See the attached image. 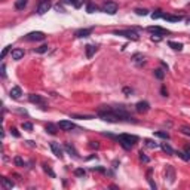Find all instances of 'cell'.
<instances>
[{
  "label": "cell",
  "mask_w": 190,
  "mask_h": 190,
  "mask_svg": "<svg viewBox=\"0 0 190 190\" xmlns=\"http://www.w3.org/2000/svg\"><path fill=\"white\" fill-rule=\"evenodd\" d=\"M98 117L104 120V122H111V123H117V122H132L137 123V120L134 119V116L129 113L128 110L125 109V106H116V107H111V106H101L98 111H97Z\"/></svg>",
  "instance_id": "1"
},
{
  "label": "cell",
  "mask_w": 190,
  "mask_h": 190,
  "mask_svg": "<svg viewBox=\"0 0 190 190\" xmlns=\"http://www.w3.org/2000/svg\"><path fill=\"white\" fill-rule=\"evenodd\" d=\"M116 138H117V141L120 142V146H122L125 150L132 149V147L137 144V141H138V137L129 135V134H120V135H117Z\"/></svg>",
  "instance_id": "2"
},
{
  "label": "cell",
  "mask_w": 190,
  "mask_h": 190,
  "mask_svg": "<svg viewBox=\"0 0 190 190\" xmlns=\"http://www.w3.org/2000/svg\"><path fill=\"white\" fill-rule=\"evenodd\" d=\"M115 34L116 36L126 37V39H129V40H138V39H140L138 33L134 31V30H117V31H115Z\"/></svg>",
  "instance_id": "3"
},
{
  "label": "cell",
  "mask_w": 190,
  "mask_h": 190,
  "mask_svg": "<svg viewBox=\"0 0 190 190\" xmlns=\"http://www.w3.org/2000/svg\"><path fill=\"white\" fill-rule=\"evenodd\" d=\"M45 33L43 31H31V33H28L24 36V39L28 42H40V40H45Z\"/></svg>",
  "instance_id": "4"
},
{
  "label": "cell",
  "mask_w": 190,
  "mask_h": 190,
  "mask_svg": "<svg viewBox=\"0 0 190 190\" xmlns=\"http://www.w3.org/2000/svg\"><path fill=\"white\" fill-rule=\"evenodd\" d=\"M101 9H102V12H106V14L115 15L116 12H117V9H119V6H117L116 2H106V3L102 5Z\"/></svg>",
  "instance_id": "5"
},
{
  "label": "cell",
  "mask_w": 190,
  "mask_h": 190,
  "mask_svg": "<svg viewBox=\"0 0 190 190\" xmlns=\"http://www.w3.org/2000/svg\"><path fill=\"white\" fill-rule=\"evenodd\" d=\"M49 9H51V0H39V5H37V14L43 15V14H46Z\"/></svg>",
  "instance_id": "6"
},
{
  "label": "cell",
  "mask_w": 190,
  "mask_h": 190,
  "mask_svg": "<svg viewBox=\"0 0 190 190\" xmlns=\"http://www.w3.org/2000/svg\"><path fill=\"white\" fill-rule=\"evenodd\" d=\"M28 100H30V102H33V104H39V106H42L43 109H45V106H46V102H45V100H43L42 95L30 94L28 95Z\"/></svg>",
  "instance_id": "7"
},
{
  "label": "cell",
  "mask_w": 190,
  "mask_h": 190,
  "mask_svg": "<svg viewBox=\"0 0 190 190\" xmlns=\"http://www.w3.org/2000/svg\"><path fill=\"white\" fill-rule=\"evenodd\" d=\"M58 128L62 129V131H71V129L76 128V125L71 120H60L58 123Z\"/></svg>",
  "instance_id": "8"
},
{
  "label": "cell",
  "mask_w": 190,
  "mask_h": 190,
  "mask_svg": "<svg viewBox=\"0 0 190 190\" xmlns=\"http://www.w3.org/2000/svg\"><path fill=\"white\" fill-rule=\"evenodd\" d=\"M132 62L135 64L137 67H141V66L146 64V58H144L142 54H134L132 55Z\"/></svg>",
  "instance_id": "9"
},
{
  "label": "cell",
  "mask_w": 190,
  "mask_h": 190,
  "mask_svg": "<svg viewBox=\"0 0 190 190\" xmlns=\"http://www.w3.org/2000/svg\"><path fill=\"white\" fill-rule=\"evenodd\" d=\"M150 109V104L147 101H140L135 104V110L138 113H146V111H149Z\"/></svg>",
  "instance_id": "10"
},
{
  "label": "cell",
  "mask_w": 190,
  "mask_h": 190,
  "mask_svg": "<svg viewBox=\"0 0 190 190\" xmlns=\"http://www.w3.org/2000/svg\"><path fill=\"white\" fill-rule=\"evenodd\" d=\"M150 33H153V34H161V36H165V34H170V31L168 30H165V28L162 27H157V25H152V27L147 28Z\"/></svg>",
  "instance_id": "11"
},
{
  "label": "cell",
  "mask_w": 190,
  "mask_h": 190,
  "mask_svg": "<svg viewBox=\"0 0 190 190\" xmlns=\"http://www.w3.org/2000/svg\"><path fill=\"white\" fill-rule=\"evenodd\" d=\"M51 150H52V153H54L57 157H62V149L60 147V144L58 142H51Z\"/></svg>",
  "instance_id": "12"
},
{
  "label": "cell",
  "mask_w": 190,
  "mask_h": 190,
  "mask_svg": "<svg viewBox=\"0 0 190 190\" xmlns=\"http://www.w3.org/2000/svg\"><path fill=\"white\" fill-rule=\"evenodd\" d=\"M92 30L94 28H80V30H77L75 33L76 37H88V36H91V33H92Z\"/></svg>",
  "instance_id": "13"
},
{
  "label": "cell",
  "mask_w": 190,
  "mask_h": 190,
  "mask_svg": "<svg viewBox=\"0 0 190 190\" xmlns=\"http://www.w3.org/2000/svg\"><path fill=\"white\" fill-rule=\"evenodd\" d=\"M166 178H168L170 183L175 181V171H174V168L171 165H166Z\"/></svg>",
  "instance_id": "14"
},
{
  "label": "cell",
  "mask_w": 190,
  "mask_h": 190,
  "mask_svg": "<svg viewBox=\"0 0 190 190\" xmlns=\"http://www.w3.org/2000/svg\"><path fill=\"white\" fill-rule=\"evenodd\" d=\"M24 57V49H21V48H15V49H12V60H15V61H18V60H21Z\"/></svg>",
  "instance_id": "15"
},
{
  "label": "cell",
  "mask_w": 190,
  "mask_h": 190,
  "mask_svg": "<svg viewBox=\"0 0 190 190\" xmlns=\"http://www.w3.org/2000/svg\"><path fill=\"white\" fill-rule=\"evenodd\" d=\"M9 95H11V98H14V100H18V98H21V95H22V91H21L20 86H14V88L11 89Z\"/></svg>",
  "instance_id": "16"
},
{
  "label": "cell",
  "mask_w": 190,
  "mask_h": 190,
  "mask_svg": "<svg viewBox=\"0 0 190 190\" xmlns=\"http://www.w3.org/2000/svg\"><path fill=\"white\" fill-rule=\"evenodd\" d=\"M165 21H170V22H178V21L183 20L181 15H163L162 16Z\"/></svg>",
  "instance_id": "17"
},
{
  "label": "cell",
  "mask_w": 190,
  "mask_h": 190,
  "mask_svg": "<svg viewBox=\"0 0 190 190\" xmlns=\"http://www.w3.org/2000/svg\"><path fill=\"white\" fill-rule=\"evenodd\" d=\"M85 51H86V58H92L94 54L97 52V46H94V45H86Z\"/></svg>",
  "instance_id": "18"
},
{
  "label": "cell",
  "mask_w": 190,
  "mask_h": 190,
  "mask_svg": "<svg viewBox=\"0 0 190 190\" xmlns=\"http://www.w3.org/2000/svg\"><path fill=\"white\" fill-rule=\"evenodd\" d=\"M64 150L67 152V153H70L71 156H75V157H79V155H77V152H76V149L71 146V144H68V142H66L64 144Z\"/></svg>",
  "instance_id": "19"
},
{
  "label": "cell",
  "mask_w": 190,
  "mask_h": 190,
  "mask_svg": "<svg viewBox=\"0 0 190 190\" xmlns=\"http://www.w3.org/2000/svg\"><path fill=\"white\" fill-rule=\"evenodd\" d=\"M161 147H162V150L166 153V155H175V150L172 149L168 142H162V144H161Z\"/></svg>",
  "instance_id": "20"
},
{
  "label": "cell",
  "mask_w": 190,
  "mask_h": 190,
  "mask_svg": "<svg viewBox=\"0 0 190 190\" xmlns=\"http://www.w3.org/2000/svg\"><path fill=\"white\" fill-rule=\"evenodd\" d=\"M71 119H80V120H89V119H95L92 115H70Z\"/></svg>",
  "instance_id": "21"
},
{
  "label": "cell",
  "mask_w": 190,
  "mask_h": 190,
  "mask_svg": "<svg viewBox=\"0 0 190 190\" xmlns=\"http://www.w3.org/2000/svg\"><path fill=\"white\" fill-rule=\"evenodd\" d=\"M2 184H3L6 189H14L15 187V183L12 180H9L7 177H3V178H2Z\"/></svg>",
  "instance_id": "22"
},
{
  "label": "cell",
  "mask_w": 190,
  "mask_h": 190,
  "mask_svg": "<svg viewBox=\"0 0 190 190\" xmlns=\"http://www.w3.org/2000/svg\"><path fill=\"white\" fill-rule=\"evenodd\" d=\"M62 3L66 5H73L75 7H80L83 5V0H62Z\"/></svg>",
  "instance_id": "23"
},
{
  "label": "cell",
  "mask_w": 190,
  "mask_h": 190,
  "mask_svg": "<svg viewBox=\"0 0 190 190\" xmlns=\"http://www.w3.org/2000/svg\"><path fill=\"white\" fill-rule=\"evenodd\" d=\"M168 46L172 48L174 51H181V49H183V43H178V42L170 40V42H168Z\"/></svg>",
  "instance_id": "24"
},
{
  "label": "cell",
  "mask_w": 190,
  "mask_h": 190,
  "mask_svg": "<svg viewBox=\"0 0 190 190\" xmlns=\"http://www.w3.org/2000/svg\"><path fill=\"white\" fill-rule=\"evenodd\" d=\"M27 3H28V0H16V2H15V7H16L18 11H22L24 7L27 6Z\"/></svg>",
  "instance_id": "25"
},
{
  "label": "cell",
  "mask_w": 190,
  "mask_h": 190,
  "mask_svg": "<svg viewBox=\"0 0 190 190\" xmlns=\"http://www.w3.org/2000/svg\"><path fill=\"white\" fill-rule=\"evenodd\" d=\"M153 75H155V77H156V79L162 80L163 77H165V71H163L162 68H156V70L153 71Z\"/></svg>",
  "instance_id": "26"
},
{
  "label": "cell",
  "mask_w": 190,
  "mask_h": 190,
  "mask_svg": "<svg viewBox=\"0 0 190 190\" xmlns=\"http://www.w3.org/2000/svg\"><path fill=\"white\" fill-rule=\"evenodd\" d=\"M155 137H159V138H163V140H170V134L166 131H157V132H155Z\"/></svg>",
  "instance_id": "27"
},
{
  "label": "cell",
  "mask_w": 190,
  "mask_h": 190,
  "mask_svg": "<svg viewBox=\"0 0 190 190\" xmlns=\"http://www.w3.org/2000/svg\"><path fill=\"white\" fill-rule=\"evenodd\" d=\"M42 166H43V171H45L46 174H49V177H52V178H55V172H54L52 170H51V166H49L48 163H43Z\"/></svg>",
  "instance_id": "28"
},
{
  "label": "cell",
  "mask_w": 190,
  "mask_h": 190,
  "mask_svg": "<svg viewBox=\"0 0 190 190\" xmlns=\"http://www.w3.org/2000/svg\"><path fill=\"white\" fill-rule=\"evenodd\" d=\"M144 144H146L149 149H156L157 147V142H155L153 140H150V138H146V140H144Z\"/></svg>",
  "instance_id": "29"
},
{
  "label": "cell",
  "mask_w": 190,
  "mask_h": 190,
  "mask_svg": "<svg viewBox=\"0 0 190 190\" xmlns=\"http://www.w3.org/2000/svg\"><path fill=\"white\" fill-rule=\"evenodd\" d=\"M46 132H49V134L55 135V134H57V126H55L54 123H48V125H46Z\"/></svg>",
  "instance_id": "30"
},
{
  "label": "cell",
  "mask_w": 190,
  "mask_h": 190,
  "mask_svg": "<svg viewBox=\"0 0 190 190\" xmlns=\"http://www.w3.org/2000/svg\"><path fill=\"white\" fill-rule=\"evenodd\" d=\"M97 11H98V6H95L94 3H88V5H86V12H88V14H94Z\"/></svg>",
  "instance_id": "31"
},
{
  "label": "cell",
  "mask_w": 190,
  "mask_h": 190,
  "mask_svg": "<svg viewBox=\"0 0 190 190\" xmlns=\"http://www.w3.org/2000/svg\"><path fill=\"white\" fill-rule=\"evenodd\" d=\"M147 181H149V184H150V187H152V189L156 190V184H155V181L152 180V170H149V172H147Z\"/></svg>",
  "instance_id": "32"
},
{
  "label": "cell",
  "mask_w": 190,
  "mask_h": 190,
  "mask_svg": "<svg viewBox=\"0 0 190 190\" xmlns=\"http://www.w3.org/2000/svg\"><path fill=\"white\" fill-rule=\"evenodd\" d=\"M14 163L16 165V166H25V162H24V161H22V157H20V156H15Z\"/></svg>",
  "instance_id": "33"
},
{
  "label": "cell",
  "mask_w": 190,
  "mask_h": 190,
  "mask_svg": "<svg viewBox=\"0 0 190 190\" xmlns=\"http://www.w3.org/2000/svg\"><path fill=\"white\" fill-rule=\"evenodd\" d=\"M21 126H22V129H24V131H33V123H31V122H22V125H21Z\"/></svg>",
  "instance_id": "34"
},
{
  "label": "cell",
  "mask_w": 190,
  "mask_h": 190,
  "mask_svg": "<svg viewBox=\"0 0 190 190\" xmlns=\"http://www.w3.org/2000/svg\"><path fill=\"white\" fill-rule=\"evenodd\" d=\"M48 45H42V46H39V48H36V52L37 54H45V52H48Z\"/></svg>",
  "instance_id": "35"
},
{
  "label": "cell",
  "mask_w": 190,
  "mask_h": 190,
  "mask_svg": "<svg viewBox=\"0 0 190 190\" xmlns=\"http://www.w3.org/2000/svg\"><path fill=\"white\" fill-rule=\"evenodd\" d=\"M180 131H181V134L190 137V126H187V125H183V126L180 128Z\"/></svg>",
  "instance_id": "36"
},
{
  "label": "cell",
  "mask_w": 190,
  "mask_h": 190,
  "mask_svg": "<svg viewBox=\"0 0 190 190\" xmlns=\"http://www.w3.org/2000/svg\"><path fill=\"white\" fill-rule=\"evenodd\" d=\"M75 175L76 177H85L86 175V171L83 170V168H77V170H75Z\"/></svg>",
  "instance_id": "37"
},
{
  "label": "cell",
  "mask_w": 190,
  "mask_h": 190,
  "mask_svg": "<svg viewBox=\"0 0 190 190\" xmlns=\"http://www.w3.org/2000/svg\"><path fill=\"white\" fill-rule=\"evenodd\" d=\"M11 45H7V46H5L3 48V51H2V55H0V58H2V60H3V58H5V57H6L7 55V52H9V51H11Z\"/></svg>",
  "instance_id": "38"
},
{
  "label": "cell",
  "mask_w": 190,
  "mask_h": 190,
  "mask_svg": "<svg viewBox=\"0 0 190 190\" xmlns=\"http://www.w3.org/2000/svg\"><path fill=\"white\" fill-rule=\"evenodd\" d=\"M135 14L140 15V16H146V15L149 14V11L147 9H135Z\"/></svg>",
  "instance_id": "39"
},
{
  "label": "cell",
  "mask_w": 190,
  "mask_h": 190,
  "mask_svg": "<svg viewBox=\"0 0 190 190\" xmlns=\"http://www.w3.org/2000/svg\"><path fill=\"white\" fill-rule=\"evenodd\" d=\"M162 16H163L162 11H156V12H153V14H152V18H153V20H157V18H162Z\"/></svg>",
  "instance_id": "40"
},
{
  "label": "cell",
  "mask_w": 190,
  "mask_h": 190,
  "mask_svg": "<svg viewBox=\"0 0 190 190\" xmlns=\"http://www.w3.org/2000/svg\"><path fill=\"white\" fill-rule=\"evenodd\" d=\"M140 161H141V162H144V163H149V162H150V159H149L147 156H146V155H144L142 152H140Z\"/></svg>",
  "instance_id": "41"
},
{
  "label": "cell",
  "mask_w": 190,
  "mask_h": 190,
  "mask_svg": "<svg viewBox=\"0 0 190 190\" xmlns=\"http://www.w3.org/2000/svg\"><path fill=\"white\" fill-rule=\"evenodd\" d=\"M11 134H12L14 137H16V138H20V137H21V134L18 132V129H16V128H11Z\"/></svg>",
  "instance_id": "42"
},
{
  "label": "cell",
  "mask_w": 190,
  "mask_h": 190,
  "mask_svg": "<svg viewBox=\"0 0 190 190\" xmlns=\"http://www.w3.org/2000/svg\"><path fill=\"white\" fill-rule=\"evenodd\" d=\"M177 155H178V156L181 157V159H183V161H190L189 157H187V155H186V153H184V152H177Z\"/></svg>",
  "instance_id": "43"
},
{
  "label": "cell",
  "mask_w": 190,
  "mask_h": 190,
  "mask_svg": "<svg viewBox=\"0 0 190 190\" xmlns=\"http://www.w3.org/2000/svg\"><path fill=\"white\" fill-rule=\"evenodd\" d=\"M184 153H186L187 157L190 159V144H186V146H184Z\"/></svg>",
  "instance_id": "44"
},
{
  "label": "cell",
  "mask_w": 190,
  "mask_h": 190,
  "mask_svg": "<svg viewBox=\"0 0 190 190\" xmlns=\"http://www.w3.org/2000/svg\"><path fill=\"white\" fill-rule=\"evenodd\" d=\"M89 147H91V149H98V147H100V144H98L97 141H91L89 142Z\"/></svg>",
  "instance_id": "45"
},
{
  "label": "cell",
  "mask_w": 190,
  "mask_h": 190,
  "mask_svg": "<svg viewBox=\"0 0 190 190\" xmlns=\"http://www.w3.org/2000/svg\"><path fill=\"white\" fill-rule=\"evenodd\" d=\"M161 39H162V36H161V34H155V36H152V40L153 42H159Z\"/></svg>",
  "instance_id": "46"
},
{
  "label": "cell",
  "mask_w": 190,
  "mask_h": 190,
  "mask_svg": "<svg viewBox=\"0 0 190 190\" xmlns=\"http://www.w3.org/2000/svg\"><path fill=\"white\" fill-rule=\"evenodd\" d=\"M92 171H100V172H106V170H104V168H101V166H92Z\"/></svg>",
  "instance_id": "47"
},
{
  "label": "cell",
  "mask_w": 190,
  "mask_h": 190,
  "mask_svg": "<svg viewBox=\"0 0 190 190\" xmlns=\"http://www.w3.org/2000/svg\"><path fill=\"white\" fill-rule=\"evenodd\" d=\"M5 70H6V66L2 64V77H6V71H5Z\"/></svg>",
  "instance_id": "48"
},
{
  "label": "cell",
  "mask_w": 190,
  "mask_h": 190,
  "mask_svg": "<svg viewBox=\"0 0 190 190\" xmlns=\"http://www.w3.org/2000/svg\"><path fill=\"white\" fill-rule=\"evenodd\" d=\"M132 92H134V91H132V89H131V88H123V94L129 95V94H132Z\"/></svg>",
  "instance_id": "49"
},
{
  "label": "cell",
  "mask_w": 190,
  "mask_h": 190,
  "mask_svg": "<svg viewBox=\"0 0 190 190\" xmlns=\"http://www.w3.org/2000/svg\"><path fill=\"white\" fill-rule=\"evenodd\" d=\"M161 92H162L163 97H168V91L165 89V86H162V89H161Z\"/></svg>",
  "instance_id": "50"
},
{
  "label": "cell",
  "mask_w": 190,
  "mask_h": 190,
  "mask_svg": "<svg viewBox=\"0 0 190 190\" xmlns=\"http://www.w3.org/2000/svg\"><path fill=\"white\" fill-rule=\"evenodd\" d=\"M55 9H57L58 12H64V9H62V7L60 6V5H57V6H55Z\"/></svg>",
  "instance_id": "51"
},
{
  "label": "cell",
  "mask_w": 190,
  "mask_h": 190,
  "mask_svg": "<svg viewBox=\"0 0 190 190\" xmlns=\"http://www.w3.org/2000/svg\"><path fill=\"white\" fill-rule=\"evenodd\" d=\"M25 142H27V146H30V147H34V146H36L33 141H25Z\"/></svg>",
  "instance_id": "52"
}]
</instances>
